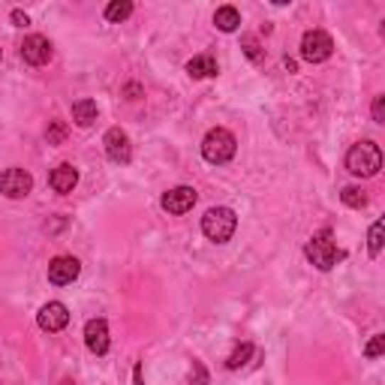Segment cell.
<instances>
[{"mask_svg": "<svg viewBox=\"0 0 385 385\" xmlns=\"http://www.w3.org/2000/svg\"><path fill=\"white\" fill-rule=\"evenodd\" d=\"M382 352H385V337H382V335H376L374 340L364 346V355H367V358H379Z\"/></svg>", "mask_w": 385, "mask_h": 385, "instance_id": "24", "label": "cell"}, {"mask_svg": "<svg viewBox=\"0 0 385 385\" xmlns=\"http://www.w3.org/2000/svg\"><path fill=\"white\" fill-rule=\"evenodd\" d=\"M0 58H4V51H0Z\"/></svg>", "mask_w": 385, "mask_h": 385, "instance_id": "28", "label": "cell"}, {"mask_svg": "<svg viewBox=\"0 0 385 385\" xmlns=\"http://www.w3.org/2000/svg\"><path fill=\"white\" fill-rule=\"evenodd\" d=\"M85 343L94 355H106L109 352V325L106 319H87L85 325Z\"/></svg>", "mask_w": 385, "mask_h": 385, "instance_id": "12", "label": "cell"}, {"mask_svg": "<svg viewBox=\"0 0 385 385\" xmlns=\"http://www.w3.org/2000/svg\"><path fill=\"white\" fill-rule=\"evenodd\" d=\"M235 151H238L235 136L229 130H223V126H214V130H208L205 139H202V157L208 163H214V166L229 163L235 157Z\"/></svg>", "mask_w": 385, "mask_h": 385, "instance_id": "3", "label": "cell"}, {"mask_svg": "<svg viewBox=\"0 0 385 385\" xmlns=\"http://www.w3.org/2000/svg\"><path fill=\"white\" fill-rule=\"evenodd\" d=\"M97 102L94 99H79V102H72V121L75 126H82V130H87V126H94L97 121Z\"/></svg>", "mask_w": 385, "mask_h": 385, "instance_id": "14", "label": "cell"}, {"mask_svg": "<svg viewBox=\"0 0 385 385\" xmlns=\"http://www.w3.org/2000/svg\"><path fill=\"white\" fill-rule=\"evenodd\" d=\"M241 48H244V55H247L253 63H259L262 55H265V51L259 48V40H256V36H244V40H241Z\"/></svg>", "mask_w": 385, "mask_h": 385, "instance_id": "22", "label": "cell"}, {"mask_svg": "<svg viewBox=\"0 0 385 385\" xmlns=\"http://www.w3.org/2000/svg\"><path fill=\"white\" fill-rule=\"evenodd\" d=\"M340 202L346 205V208H364V205H367V196H364V190H362V187H343Z\"/></svg>", "mask_w": 385, "mask_h": 385, "instance_id": "19", "label": "cell"}, {"mask_svg": "<svg viewBox=\"0 0 385 385\" xmlns=\"http://www.w3.org/2000/svg\"><path fill=\"white\" fill-rule=\"evenodd\" d=\"M67 124L63 121H48V130H45V139H48V145H63L67 142Z\"/></svg>", "mask_w": 385, "mask_h": 385, "instance_id": "20", "label": "cell"}, {"mask_svg": "<svg viewBox=\"0 0 385 385\" xmlns=\"http://www.w3.org/2000/svg\"><path fill=\"white\" fill-rule=\"evenodd\" d=\"M187 72L192 79H211V75H217V60L211 55H196L192 60H187Z\"/></svg>", "mask_w": 385, "mask_h": 385, "instance_id": "15", "label": "cell"}, {"mask_svg": "<svg viewBox=\"0 0 385 385\" xmlns=\"http://www.w3.org/2000/svg\"><path fill=\"white\" fill-rule=\"evenodd\" d=\"M48 184H51V190H55V192H72V190H75V184H79V172H75V166L60 163L58 169L51 172Z\"/></svg>", "mask_w": 385, "mask_h": 385, "instance_id": "13", "label": "cell"}, {"mask_svg": "<svg viewBox=\"0 0 385 385\" xmlns=\"http://www.w3.org/2000/svg\"><path fill=\"white\" fill-rule=\"evenodd\" d=\"M21 58H24V63H31V67H43V63L51 60V43L45 40V36H40V33L24 36Z\"/></svg>", "mask_w": 385, "mask_h": 385, "instance_id": "9", "label": "cell"}, {"mask_svg": "<svg viewBox=\"0 0 385 385\" xmlns=\"http://www.w3.org/2000/svg\"><path fill=\"white\" fill-rule=\"evenodd\" d=\"M190 385H208V370H205V364H202V362H192Z\"/></svg>", "mask_w": 385, "mask_h": 385, "instance_id": "23", "label": "cell"}, {"mask_svg": "<svg viewBox=\"0 0 385 385\" xmlns=\"http://www.w3.org/2000/svg\"><path fill=\"white\" fill-rule=\"evenodd\" d=\"M12 24H16V28H28L31 24V18H28V12H21V9H12Z\"/></svg>", "mask_w": 385, "mask_h": 385, "instance_id": "26", "label": "cell"}, {"mask_svg": "<svg viewBox=\"0 0 385 385\" xmlns=\"http://www.w3.org/2000/svg\"><path fill=\"white\" fill-rule=\"evenodd\" d=\"M382 220H376L374 226H370V235H367V250H370V256H374V259H376V256L382 253Z\"/></svg>", "mask_w": 385, "mask_h": 385, "instance_id": "21", "label": "cell"}, {"mask_svg": "<svg viewBox=\"0 0 385 385\" xmlns=\"http://www.w3.org/2000/svg\"><path fill=\"white\" fill-rule=\"evenodd\" d=\"M331 51H335V43L325 31H307L301 36V58L307 63H322L331 58Z\"/></svg>", "mask_w": 385, "mask_h": 385, "instance_id": "5", "label": "cell"}, {"mask_svg": "<svg viewBox=\"0 0 385 385\" xmlns=\"http://www.w3.org/2000/svg\"><path fill=\"white\" fill-rule=\"evenodd\" d=\"M374 121H376V124H385V94L374 97Z\"/></svg>", "mask_w": 385, "mask_h": 385, "instance_id": "25", "label": "cell"}, {"mask_svg": "<svg viewBox=\"0 0 385 385\" xmlns=\"http://www.w3.org/2000/svg\"><path fill=\"white\" fill-rule=\"evenodd\" d=\"M214 24L220 28L223 33H235L238 24H241V12L235 6H220L214 12Z\"/></svg>", "mask_w": 385, "mask_h": 385, "instance_id": "16", "label": "cell"}, {"mask_svg": "<svg viewBox=\"0 0 385 385\" xmlns=\"http://www.w3.org/2000/svg\"><path fill=\"white\" fill-rule=\"evenodd\" d=\"M346 169L355 178H374L382 169V151L376 142H358L346 153Z\"/></svg>", "mask_w": 385, "mask_h": 385, "instance_id": "1", "label": "cell"}, {"mask_svg": "<svg viewBox=\"0 0 385 385\" xmlns=\"http://www.w3.org/2000/svg\"><path fill=\"white\" fill-rule=\"evenodd\" d=\"M31 190H33L31 172H24V169H6L4 175H0V192H4L6 199H24Z\"/></svg>", "mask_w": 385, "mask_h": 385, "instance_id": "6", "label": "cell"}, {"mask_svg": "<svg viewBox=\"0 0 385 385\" xmlns=\"http://www.w3.org/2000/svg\"><path fill=\"white\" fill-rule=\"evenodd\" d=\"M133 382H136V385H145V376H142V364H136V367H133Z\"/></svg>", "mask_w": 385, "mask_h": 385, "instance_id": "27", "label": "cell"}, {"mask_svg": "<svg viewBox=\"0 0 385 385\" xmlns=\"http://www.w3.org/2000/svg\"><path fill=\"white\" fill-rule=\"evenodd\" d=\"M102 145H106V153L112 163H130L133 160V145H130V136H126L121 126H112L102 139Z\"/></svg>", "mask_w": 385, "mask_h": 385, "instance_id": "8", "label": "cell"}, {"mask_svg": "<svg viewBox=\"0 0 385 385\" xmlns=\"http://www.w3.org/2000/svg\"><path fill=\"white\" fill-rule=\"evenodd\" d=\"M79 271H82V265H79V259H72V256H58V259L48 262V280L55 286L72 283V280L79 277Z\"/></svg>", "mask_w": 385, "mask_h": 385, "instance_id": "10", "label": "cell"}, {"mask_svg": "<svg viewBox=\"0 0 385 385\" xmlns=\"http://www.w3.org/2000/svg\"><path fill=\"white\" fill-rule=\"evenodd\" d=\"M235 229H238V217L232 208H211L202 217V232L214 244H226L235 235Z\"/></svg>", "mask_w": 385, "mask_h": 385, "instance_id": "4", "label": "cell"}, {"mask_svg": "<svg viewBox=\"0 0 385 385\" xmlns=\"http://www.w3.org/2000/svg\"><path fill=\"white\" fill-rule=\"evenodd\" d=\"M70 322V310L63 301H48L40 313H36V325H40L43 331H48V335H55V331H63Z\"/></svg>", "mask_w": 385, "mask_h": 385, "instance_id": "7", "label": "cell"}, {"mask_svg": "<svg viewBox=\"0 0 385 385\" xmlns=\"http://www.w3.org/2000/svg\"><path fill=\"white\" fill-rule=\"evenodd\" d=\"M130 16H133V4H130V0H114V4L106 6V18L114 21V24L124 21V18H130Z\"/></svg>", "mask_w": 385, "mask_h": 385, "instance_id": "18", "label": "cell"}, {"mask_svg": "<svg viewBox=\"0 0 385 385\" xmlns=\"http://www.w3.org/2000/svg\"><path fill=\"white\" fill-rule=\"evenodd\" d=\"M307 259H310L319 271H331L340 259H343V253L337 250V244H335V235H331V229H322V232H316L310 241H307Z\"/></svg>", "mask_w": 385, "mask_h": 385, "instance_id": "2", "label": "cell"}, {"mask_svg": "<svg viewBox=\"0 0 385 385\" xmlns=\"http://www.w3.org/2000/svg\"><path fill=\"white\" fill-rule=\"evenodd\" d=\"M250 355H253V343H241V346H235V352L226 358V367L229 370H241L250 362Z\"/></svg>", "mask_w": 385, "mask_h": 385, "instance_id": "17", "label": "cell"}, {"mask_svg": "<svg viewBox=\"0 0 385 385\" xmlns=\"http://www.w3.org/2000/svg\"><path fill=\"white\" fill-rule=\"evenodd\" d=\"M196 199H199V192L192 190V187H175V190H169L163 196V211H169V214H187V211H192Z\"/></svg>", "mask_w": 385, "mask_h": 385, "instance_id": "11", "label": "cell"}]
</instances>
